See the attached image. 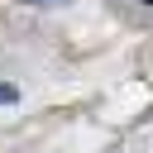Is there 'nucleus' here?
<instances>
[{
    "mask_svg": "<svg viewBox=\"0 0 153 153\" xmlns=\"http://www.w3.org/2000/svg\"><path fill=\"white\" fill-rule=\"evenodd\" d=\"M14 100H19V91H14V86H5V81H0V105H14Z\"/></svg>",
    "mask_w": 153,
    "mask_h": 153,
    "instance_id": "obj_1",
    "label": "nucleus"
},
{
    "mask_svg": "<svg viewBox=\"0 0 153 153\" xmlns=\"http://www.w3.org/2000/svg\"><path fill=\"white\" fill-rule=\"evenodd\" d=\"M143 5H153V0H143Z\"/></svg>",
    "mask_w": 153,
    "mask_h": 153,
    "instance_id": "obj_2",
    "label": "nucleus"
}]
</instances>
